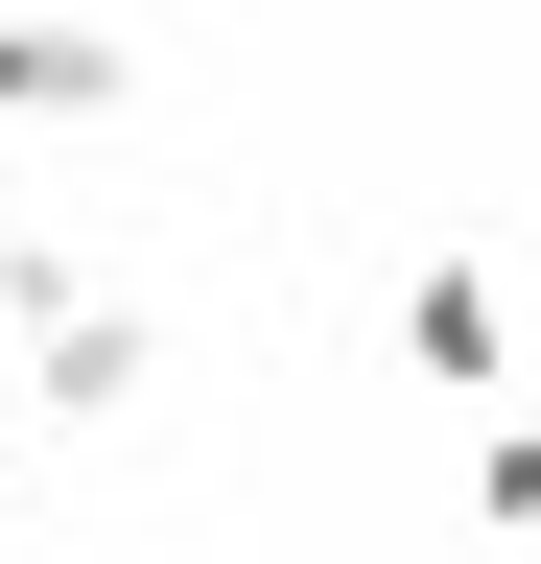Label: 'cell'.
<instances>
[{"label": "cell", "instance_id": "1", "mask_svg": "<svg viewBox=\"0 0 541 564\" xmlns=\"http://www.w3.org/2000/svg\"><path fill=\"white\" fill-rule=\"evenodd\" d=\"M118 95H142V47H118L95 0H0V141H72Z\"/></svg>", "mask_w": 541, "mask_h": 564}, {"label": "cell", "instance_id": "2", "mask_svg": "<svg viewBox=\"0 0 541 564\" xmlns=\"http://www.w3.org/2000/svg\"><path fill=\"white\" fill-rule=\"evenodd\" d=\"M400 377H424V400H518V282L495 259H424V282H400Z\"/></svg>", "mask_w": 541, "mask_h": 564}, {"label": "cell", "instance_id": "3", "mask_svg": "<svg viewBox=\"0 0 541 564\" xmlns=\"http://www.w3.org/2000/svg\"><path fill=\"white\" fill-rule=\"evenodd\" d=\"M142 377H165V329H142V306H118V282H72V306H47V329H24V400H72V423H118V400H142Z\"/></svg>", "mask_w": 541, "mask_h": 564}, {"label": "cell", "instance_id": "4", "mask_svg": "<svg viewBox=\"0 0 541 564\" xmlns=\"http://www.w3.org/2000/svg\"><path fill=\"white\" fill-rule=\"evenodd\" d=\"M72 282H95V259L47 236V212H0V329H47V306H72Z\"/></svg>", "mask_w": 541, "mask_h": 564}, {"label": "cell", "instance_id": "5", "mask_svg": "<svg viewBox=\"0 0 541 564\" xmlns=\"http://www.w3.org/2000/svg\"><path fill=\"white\" fill-rule=\"evenodd\" d=\"M470 518H541V423H495V400H470Z\"/></svg>", "mask_w": 541, "mask_h": 564}]
</instances>
